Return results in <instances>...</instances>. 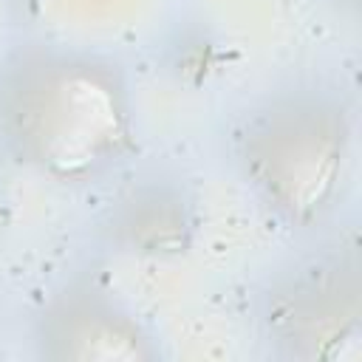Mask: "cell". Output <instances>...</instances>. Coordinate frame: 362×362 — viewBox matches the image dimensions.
<instances>
[{
    "mask_svg": "<svg viewBox=\"0 0 362 362\" xmlns=\"http://www.w3.org/2000/svg\"><path fill=\"white\" fill-rule=\"evenodd\" d=\"M229 153L249 195L283 226L314 229L345 198L354 167L348 99L320 82L257 96L235 122Z\"/></svg>",
    "mask_w": 362,
    "mask_h": 362,
    "instance_id": "2",
    "label": "cell"
},
{
    "mask_svg": "<svg viewBox=\"0 0 362 362\" xmlns=\"http://www.w3.org/2000/svg\"><path fill=\"white\" fill-rule=\"evenodd\" d=\"M195 226V204L181 178L147 173L110 201L99 232L119 255L164 260L189 252Z\"/></svg>",
    "mask_w": 362,
    "mask_h": 362,
    "instance_id": "5",
    "label": "cell"
},
{
    "mask_svg": "<svg viewBox=\"0 0 362 362\" xmlns=\"http://www.w3.org/2000/svg\"><path fill=\"white\" fill-rule=\"evenodd\" d=\"M34 348L54 362H156L158 337L105 288L79 283L54 294L34 322Z\"/></svg>",
    "mask_w": 362,
    "mask_h": 362,
    "instance_id": "4",
    "label": "cell"
},
{
    "mask_svg": "<svg viewBox=\"0 0 362 362\" xmlns=\"http://www.w3.org/2000/svg\"><path fill=\"white\" fill-rule=\"evenodd\" d=\"M255 328L266 351L286 362L356 359L362 280L354 252L317 249L280 263L257 291Z\"/></svg>",
    "mask_w": 362,
    "mask_h": 362,
    "instance_id": "3",
    "label": "cell"
},
{
    "mask_svg": "<svg viewBox=\"0 0 362 362\" xmlns=\"http://www.w3.org/2000/svg\"><path fill=\"white\" fill-rule=\"evenodd\" d=\"M0 150L28 173L85 187L136 153L133 90L105 54L25 42L0 59Z\"/></svg>",
    "mask_w": 362,
    "mask_h": 362,
    "instance_id": "1",
    "label": "cell"
},
{
    "mask_svg": "<svg viewBox=\"0 0 362 362\" xmlns=\"http://www.w3.org/2000/svg\"><path fill=\"white\" fill-rule=\"evenodd\" d=\"M325 3H331L339 14H351V17H356L359 14V6H362L359 0H325Z\"/></svg>",
    "mask_w": 362,
    "mask_h": 362,
    "instance_id": "6",
    "label": "cell"
}]
</instances>
